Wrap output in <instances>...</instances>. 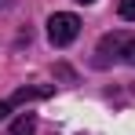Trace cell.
Returning a JSON list of instances; mask_svg holds the SVG:
<instances>
[{
    "label": "cell",
    "mask_w": 135,
    "mask_h": 135,
    "mask_svg": "<svg viewBox=\"0 0 135 135\" xmlns=\"http://www.w3.org/2000/svg\"><path fill=\"white\" fill-rule=\"evenodd\" d=\"M37 132V117L33 113H18V120L7 128V135H33Z\"/></svg>",
    "instance_id": "cell-4"
},
{
    "label": "cell",
    "mask_w": 135,
    "mask_h": 135,
    "mask_svg": "<svg viewBox=\"0 0 135 135\" xmlns=\"http://www.w3.org/2000/svg\"><path fill=\"white\" fill-rule=\"evenodd\" d=\"M110 62H128V66H135V33L117 29V33H106V37L99 40L95 66H110Z\"/></svg>",
    "instance_id": "cell-1"
},
{
    "label": "cell",
    "mask_w": 135,
    "mask_h": 135,
    "mask_svg": "<svg viewBox=\"0 0 135 135\" xmlns=\"http://www.w3.org/2000/svg\"><path fill=\"white\" fill-rule=\"evenodd\" d=\"M7 7H11V0H0V11H7Z\"/></svg>",
    "instance_id": "cell-7"
},
{
    "label": "cell",
    "mask_w": 135,
    "mask_h": 135,
    "mask_svg": "<svg viewBox=\"0 0 135 135\" xmlns=\"http://www.w3.org/2000/svg\"><path fill=\"white\" fill-rule=\"evenodd\" d=\"M117 15H120L124 22H135V0H120V4H117Z\"/></svg>",
    "instance_id": "cell-5"
},
{
    "label": "cell",
    "mask_w": 135,
    "mask_h": 135,
    "mask_svg": "<svg viewBox=\"0 0 135 135\" xmlns=\"http://www.w3.org/2000/svg\"><path fill=\"white\" fill-rule=\"evenodd\" d=\"M77 37H80V18H77L73 11H55V15L47 18V40L55 47L73 44Z\"/></svg>",
    "instance_id": "cell-2"
},
{
    "label": "cell",
    "mask_w": 135,
    "mask_h": 135,
    "mask_svg": "<svg viewBox=\"0 0 135 135\" xmlns=\"http://www.w3.org/2000/svg\"><path fill=\"white\" fill-rule=\"evenodd\" d=\"M77 4H95V0H77Z\"/></svg>",
    "instance_id": "cell-8"
},
{
    "label": "cell",
    "mask_w": 135,
    "mask_h": 135,
    "mask_svg": "<svg viewBox=\"0 0 135 135\" xmlns=\"http://www.w3.org/2000/svg\"><path fill=\"white\" fill-rule=\"evenodd\" d=\"M51 91H55L51 84H26V88H18L11 99H4V102H7V110H15V106H26V102H40Z\"/></svg>",
    "instance_id": "cell-3"
},
{
    "label": "cell",
    "mask_w": 135,
    "mask_h": 135,
    "mask_svg": "<svg viewBox=\"0 0 135 135\" xmlns=\"http://www.w3.org/2000/svg\"><path fill=\"white\" fill-rule=\"evenodd\" d=\"M7 113H11V110H7V102H0V120H4Z\"/></svg>",
    "instance_id": "cell-6"
}]
</instances>
